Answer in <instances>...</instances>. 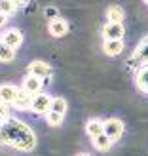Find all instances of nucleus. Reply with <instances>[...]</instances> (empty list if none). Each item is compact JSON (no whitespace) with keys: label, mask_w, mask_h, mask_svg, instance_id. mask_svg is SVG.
<instances>
[{"label":"nucleus","mask_w":148,"mask_h":156,"mask_svg":"<svg viewBox=\"0 0 148 156\" xmlns=\"http://www.w3.org/2000/svg\"><path fill=\"white\" fill-rule=\"evenodd\" d=\"M0 143L29 152L36 147V135L25 122L17 118H10L6 124L0 126Z\"/></svg>","instance_id":"1"},{"label":"nucleus","mask_w":148,"mask_h":156,"mask_svg":"<svg viewBox=\"0 0 148 156\" xmlns=\"http://www.w3.org/2000/svg\"><path fill=\"white\" fill-rule=\"evenodd\" d=\"M51 101H53V97L50 95V93H36V95L33 97L30 111H33L34 114H46L50 111V107H51Z\"/></svg>","instance_id":"2"},{"label":"nucleus","mask_w":148,"mask_h":156,"mask_svg":"<svg viewBox=\"0 0 148 156\" xmlns=\"http://www.w3.org/2000/svg\"><path fill=\"white\" fill-rule=\"evenodd\" d=\"M123 131H126V126H123V122L120 118H108V120H105V133L110 137L112 141L122 139Z\"/></svg>","instance_id":"3"},{"label":"nucleus","mask_w":148,"mask_h":156,"mask_svg":"<svg viewBox=\"0 0 148 156\" xmlns=\"http://www.w3.org/2000/svg\"><path fill=\"white\" fill-rule=\"evenodd\" d=\"M105 40H123L126 36V27L123 23H106L103 29Z\"/></svg>","instance_id":"4"},{"label":"nucleus","mask_w":148,"mask_h":156,"mask_svg":"<svg viewBox=\"0 0 148 156\" xmlns=\"http://www.w3.org/2000/svg\"><path fill=\"white\" fill-rule=\"evenodd\" d=\"M27 71H29L30 74L40 76L42 80H44V78H51V76H53V69L50 67V63H46V61H40V59H36V61H33V63H29Z\"/></svg>","instance_id":"5"},{"label":"nucleus","mask_w":148,"mask_h":156,"mask_svg":"<svg viewBox=\"0 0 148 156\" xmlns=\"http://www.w3.org/2000/svg\"><path fill=\"white\" fill-rule=\"evenodd\" d=\"M2 42L6 46H10V48L17 50V48H21V44H23V33L19 29H6L2 33Z\"/></svg>","instance_id":"6"},{"label":"nucleus","mask_w":148,"mask_h":156,"mask_svg":"<svg viewBox=\"0 0 148 156\" xmlns=\"http://www.w3.org/2000/svg\"><path fill=\"white\" fill-rule=\"evenodd\" d=\"M33 93L27 91L25 88H19L17 95H15V101H13V107L15 111H30V105H33Z\"/></svg>","instance_id":"7"},{"label":"nucleus","mask_w":148,"mask_h":156,"mask_svg":"<svg viewBox=\"0 0 148 156\" xmlns=\"http://www.w3.org/2000/svg\"><path fill=\"white\" fill-rule=\"evenodd\" d=\"M48 30H50V34H51V36H55V38H61V36H65V34L68 33V23H67V19H63V17H55V19H50Z\"/></svg>","instance_id":"8"},{"label":"nucleus","mask_w":148,"mask_h":156,"mask_svg":"<svg viewBox=\"0 0 148 156\" xmlns=\"http://www.w3.org/2000/svg\"><path fill=\"white\" fill-rule=\"evenodd\" d=\"M42 78L40 76H36V74H27L25 78H23V82H21V88H25L27 91H30L33 95H36V93H40L42 91Z\"/></svg>","instance_id":"9"},{"label":"nucleus","mask_w":148,"mask_h":156,"mask_svg":"<svg viewBox=\"0 0 148 156\" xmlns=\"http://www.w3.org/2000/svg\"><path fill=\"white\" fill-rule=\"evenodd\" d=\"M17 91H19V88H17V86H13V84H0V103L13 105Z\"/></svg>","instance_id":"10"},{"label":"nucleus","mask_w":148,"mask_h":156,"mask_svg":"<svg viewBox=\"0 0 148 156\" xmlns=\"http://www.w3.org/2000/svg\"><path fill=\"white\" fill-rule=\"evenodd\" d=\"M85 133H88V137H91V139H95L101 133H105V120L91 118L88 124H85Z\"/></svg>","instance_id":"11"},{"label":"nucleus","mask_w":148,"mask_h":156,"mask_svg":"<svg viewBox=\"0 0 148 156\" xmlns=\"http://www.w3.org/2000/svg\"><path fill=\"white\" fill-rule=\"evenodd\" d=\"M123 48H126L123 40H105V44H103V51L108 57H118L123 51Z\"/></svg>","instance_id":"12"},{"label":"nucleus","mask_w":148,"mask_h":156,"mask_svg":"<svg viewBox=\"0 0 148 156\" xmlns=\"http://www.w3.org/2000/svg\"><path fill=\"white\" fill-rule=\"evenodd\" d=\"M123 19H126V12H123L122 6H108L106 8V21L108 23H123Z\"/></svg>","instance_id":"13"},{"label":"nucleus","mask_w":148,"mask_h":156,"mask_svg":"<svg viewBox=\"0 0 148 156\" xmlns=\"http://www.w3.org/2000/svg\"><path fill=\"white\" fill-rule=\"evenodd\" d=\"M135 84H137V88L141 90L143 93H146V95H148V65L141 67L137 71V74H135Z\"/></svg>","instance_id":"14"},{"label":"nucleus","mask_w":148,"mask_h":156,"mask_svg":"<svg viewBox=\"0 0 148 156\" xmlns=\"http://www.w3.org/2000/svg\"><path fill=\"white\" fill-rule=\"evenodd\" d=\"M91 141H93V147H95L99 152H106V151H110V147H112V143H114L106 133H101L99 137L91 139Z\"/></svg>","instance_id":"15"},{"label":"nucleus","mask_w":148,"mask_h":156,"mask_svg":"<svg viewBox=\"0 0 148 156\" xmlns=\"http://www.w3.org/2000/svg\"><path fill=\"white\" fill-rule=\"evenodd\" d=\"M15 51L17 50H13L10 46H6L4 42H0V63H12L15 59Z\"/></svg>","instance_id":"16"},{"label":"nucleus","mask_w":148,"mask_h":156,"mask_svg":"<svg viewBox=\"0 0 148 156\" xmlns=\"http://www.w3.org/2000/svg\"><path fill=\"white\" fill-rule=\"evenodd\" d=\"M44 116H46V122H48L50 126H53V128L61 126V124H63V118H65V114L55 112V111H48V112H46Z\"/></svg>","instance_id":"17"},{"label":"nucleus","mask_w":148,"mask_h":156,"mask_svg":"<svg viewBox=\"0 0 148 156\" xmlns=\"http://www.w3.org/2000/svg\"><path fill=\"white\" fill-rule=\"evenodd\" d=\"M50 111H55V112L65 114V112H67V99H65V97H53Z\"/></svg>","instance_id":"18"},{"label":"nucleus","mask_w":148,"mask_h":156,"mask_svg":"<svg viewBox=\"0 0 148 156\" xmlns=\"http://www.w3.org/2000/svg\"><path fill=\"white\" fill-rule=\"evenodd\" d=\"M15 10H17V4H15L13 0H0V12L6 13L8 17H10V15H13Z\"/></svg>","instance_id":"19"},{"label":"nucleus","mask_w":148,"mask_h":156,"mask_svg":"<svg viewBox=\"0 0 148 156\" xmlns=\"http://www.w3.org/2000/svg\"><path fill=\"white\" fill-rule=\"evenodd\" d=\"M8 120H10V108H8L6 103H0V126L6 124Z\"/></svg>","instance_id":"20"},{"label":"nucleus","mask_w":148,"mask_h":156,"mask_svg":"<svg viewBox=\"0 0 148 156\" xmlns=\"http://www.w3.org/2000/svg\"><path fill=\"white\" fill-rule=\"evenodd\" d=\"M6 23H8V15L0 12V29H4V27H6Z\"/></svg>","instance_id":"21"},{"label":"nucleus","mask_w":148,"mask_h":156,"mask_svg":"<svg viewBox=\"0 0 148 156\" xmlns=\"http://www.w3.org/2000/svg\"><path fill=\"white\" fill-rule=\"evenodd\" d=\"M46 13H48V15H51V19L59 17V15H57V12H55V8H48V10H46Z\"/></svg>","instance_id":"22"},{"label":"nucleus","mask_w":148,"mask_h":156,"mask_svg":"<svg viewBox=\"0 0 148 156\" xmlns=\"http://www.w3.org/2000/svg\"><path fill=\"white\" fill-rule=\"evenodd\" d=\"M17 6H25V4H29V0H13Z\"/></svg>","instance_id":"23"},{"label":"nucleus","mask_w":148,"mask_h":156,"mask_svg":"<svg viewBox=\"0 0 148 156\" xmlns=\"http://www.w3.org/2000/svg\"><path fill=\"white\" fill-rule=\"evenodd\" d=\"M78 156H89V154H78Z\"/></svg>","instance_id":"24"},{"label":"nucleus","mask_w":148,"mask_h":156,"mask_svg":"<svg viewBox=\"0 0 148 156\" xmlns=\"http://www.w3.org/2000/svg\"><path fill=\"white\" fill-rule=\"evenodd\" d=\"M0 42H2V34H0Z\"/></svg>","instance_id":"25"},{"label":"nucleus","mask_w":148,"mask_h":156,"mask_svg":"<svg viewBox=\"0 0 148 156\" xmlns=\"http://www.w3.org/2000/svg\"><path fill=\"white\" fill-rule=\"evenodd\" d=\"M143 2H146V4H148V0H143Z\"/></svg>","instance_id":"26"}]
</instances>
